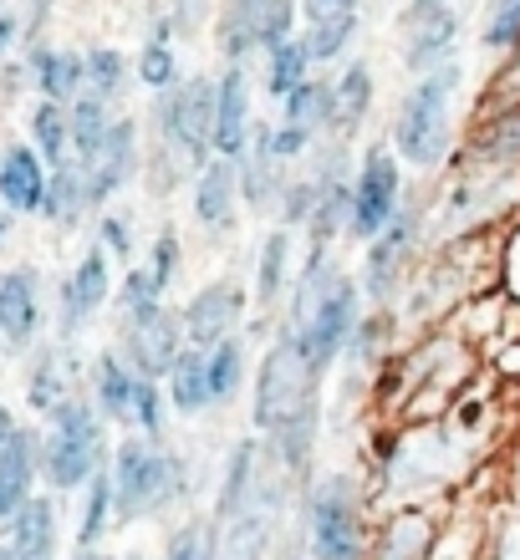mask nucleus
Here are the masks:
<instances>
[{"label": "nucleus", "instance_id": "10", "mask_svg": "<svg viewBox=\"0 0 520 560\" xmlns=\"http://www.w3.org/2000/svg\"><path fill=\"white\" fill-rule=\"evenodd\" d=\"M393 214H398V163H393V153L372 148L368 159H362V174H357V184H353V214H347V230L362 235V240H372Z\"/></svg>", "mask_w": 520, "mask_h": 560}, {"label": "nucleus", "instance_id": "16", "mask_svg": "<svg viewBox=\"0 0 520 560\" xmlns=\"http://www.w3.org/2000/svg\"><path fill=\"white\" fill-rule=\"evenodd\" d=\"M107 291H113V285H107V255H103V245H97V250L82 255V266L72 270L67 285H61V341L77 337V326L103 306Z\"/></svg>", "mask_w": 520, "mask_h": 560}, {"label": "nucleus", "instance_id": "28", "mask_svg": "<svg viewBox=\"0 0 520 560\" xmlns=\"http://www.w3.org/2000/svg\"><path fill=\"white\" fill-rule=\"evenodd\" d=\"M92 387H97V413H103V418H118V423H123V418L134 413L138 372L128 368V357H118V352H103V357H97Z\"/></svg>", "mask_w": 520, "mask_h": 560}, {"label": "nucleus", "instance_id": "25", "mask_svg": "<svg viewBox=\"0 0 520 560\" xmlns=\"http://www.w3.org/2000/svg\"><path fill=\"white\" fill-rule=\"evenodd\" d=\"M31 77L51 103H72L82 97V57L61 51V46H31Z\"/></svg>", "mask_w": 520, "mask_h": 560}, {"label": "nucleus", "instance_id": "36", "mask_svg": "<svg viewBox=\"0 0 520 560\" xmlns=\"http://www.w3.org/2000/svg\"><path fill=\"white\" fill-rule=\"evenodd\" d=\"M123 77H128V61H123L113 46H97V51L82 57V88H88V97H97V103H113V97H118Z\"/></svg>", "mask_w": 520, "mask_h": 560}, {"label": "nucleus", "instance_id": "48", "mask_svg": "<svg viewBox=\"0 0 520 560\" xmlns=\"http://www.w3.org/2000/svg\"><path fill=\"white\" fill-rule=\"evenodd\" d=\"M153 301H164V295L149 285V276H143V270H128V280H123V291H118V306L134 316V311L153 306Z\"/></svg>", "mask_w": 520, "mask_h": 560}, {"label": "nucleus", "instance_id": "42", "mask_svg": "<svg viewBox=\"0 0 520 560\" xmlns=\"http://www.w3.org/2000/svg\"><path fill=\"white\" fill-rule=\"evenodd\" d=\"M215 540H220V525L205 520V525H184V530L169 540L164 560H215Z\"/></svg>", "mask_w": 520, "mask_h": 560}, {"label": "nucleus", "instance_id": "9", "mask_svg": "<svg viewBox=\"0 0 520 560\" xmlns=\"http://www.w3.org/2000/svg\"><path fill=\"white\" fill-rule=\"evenodd\" d=\"M123 352H128V368H134L138 377L159 383V377H169L174 357L184 352V326H178V316L164 306V301H153V306H143V311L128 316Z\"/></svg>", "mask_w": 520, "mask_h": 560}, {"label": "nucleus", "instance_id": "56", "mask_svg": "<svg viewBox=\"0 0 520 560\" xmlns=\"http://www.w3.org/2000/svg\"><path fill=\"white\" fill-rule=\"evenodd\" d=\"M434 5H444V0H414V11H434Z\"/></svg>", "mask_w": 520, "mask_h": 560}, {"label": "nucleus", "instance_id": "57", "mask_svg": "<svg viewBox=\"0 0 520 560\" xmlns=\"http://www.w3.org/2000/svg\"><path fill=\"white\" fill-rule=\"evenodd\" d=\"M0 560H15V556H11V546H0Z\"/></svg>", "mask_w": 520, "mask_h": 560}, {"label": "nucleus", "instance_id": "3", "mask_svg": "<svg viewBox=\"0 0 520 560\" xmlns=\"http://www.w3.org/2000/svg\"><path fill=\"white\" fill-rule=\"evenodd\" d=\"M36 464L51 479V489H82L107 464L103 413L82 398H61L46 413V439H42V458Z\"/></svg>", "mask_w": 520, "mask_h": 560}, {"label": "nucleus", "instance_id": "58", "mask_svg": "<svg viewBox=\"0 0 520 560\" xmlns=\"http://www.w3.org/2000/svg\"><path fill=\"white\" fill-rule=\"evenodd\" d=\"M5 224H11V220H5V214H0V240H5Z\"/></svg>", "mask_w": 520, "mask_h": 560}, {"label": "nucleus", "instance_id": "6", "mask_svg": "<svg viewBox=\"0 0 520 560\" xmlns=\"http://www.w3.org/2000/svg\"><path fill=\"white\" fill-rule=\"evenodd\" d=\"M322 377L312 372L307 352H301L297 331H281V341L266 352L261 377H255V428H276L297 408H312Z\"/></svg>", "mask_w": 520, "mask_h": 560}, {"label": "nucleus", "instance_id": "29", "mask_svg": "<svg viewBox=\"0 0 520 560\" xmlns=\"http://www.w3.org/2000/svg\"><path fill=\"white\" fill-rule=\"evenodd\" d=\"M169 398H174L178 413H205L209 402V372H205V352L199 347H184L169 368Z\"/></svg>", "mask_w": 520, "mask_h": 560}, {"label": "nucleus", "instance_id": "33", "mask_svg": "<svg viewBox=\"0 0 520 560\" xmlns=\"http://www.w3.org/2000/svg\"><path fill=\"white\" fill-rule=\"evenodd\" d=\"M434 546L429 535V520L424 515H398L393 525H388V535L378 540V550H372V560H424Z\"/></svg>", "mask_w": 520, "mask_h": 560}, {"label": "nucleus", "instance_id": "43", "mask_svg": "<svg viewBox=\"0 0 520 560\" xmlns=\"http://www.w3.org/2000/svg\"><path fill=\"white\" fill-rule=\"evenodd\" d=\"M178 270V235L174 230H159V240H153V255H149V266H143V276H149V285L159 295L169 291V280H174Z\"/></svg>", "mask_w": 520, "mask_h": 560}, {"label": "nucleus", "instance_id": "59", "mask_svg": "<svg viewBox=\"0 0 520 560\" xmlns=\"http://www.w3.org/2000/svg\"><path fill=\"white\" fill-rule=\"evenodd\" d=\"M46 560H51V556H46Z\"/></svg>", "mask_w": 520, "mask_h": 560}, {"label": "nucleus", "instance_id": "41", "mask_svg": "<svg viewBox=\"0 0 520 560\" xmlns=\"http://www.w3.org/2000/svg\"><path fill=\"white\" fill-rule=\"evenodd\" d=\"M286 270H291V235L286 230H276V235L266 240V250H261V306H276L286 291Z\"/></svg>", "mask_w": 520, "mask_h": 560}, {"label": "nucleus", "instance_id": "26", "mask_svg": "<svg viewBox=\"0 0 520 560\" xmlns=\"http://www.w3.org/2000/svg\"><path fill=\"white\" fill-rule=\"evenodd\" d=\"M72 357L67 347H42L36 352V368H31V383H26V398L36 413H51L61 398H72Z\"/></svg>", "mask_w": 520, "mask_h": 560}, {"label": "nucleus", "instance_id": "55", "mask_svg": "<svg viewBox=\"0 0 520 560\" xmlns=\"http://www.w3.org/2000/svg\"><path fill=\"white\" fill-rule=\"evenodd\" d=\"M77 560H113V556H97V550H88V556H77ZM123 560H138V556H123Z\"/></svg>", "mask_w": 520, "mask_h": 560}, {"label": "nucleus", "instance_id": "11", "mask_svg": "<svg viewBox=\"0 0 520 560\" xmlns=\"http://www.w3.org/2000/svg\"><path fill=\"white\" fill-rule=\"evenodd\" d=\"M240 316H245V291H240V285H230V280H220V285L199 291L189 306L178 311V326H184V341H189V347L209 352L215 341L235 337Z\"/></svg>", "mask_w": 520, "mask_h": 560}, {"label": "nucleus", "instance_id": "31", "mask_svg": "<svg viewBox=\"0 0 520 560\" xmlns=\"http://www.w3.org/2000/svg\"><path fill=\"white\" fill-rule=\"evenodd\" d=\"M286 122L301 128L307 138L332 128V82H307V77H301L297 88L286 92Z\"/></svg>", "mask_w": 520, "mask_h": 560}, {"label": "nucleus", "instance_id": "37", "mask_svg": "<svg viewBox=\"0 0 520 560\" xmlns=\"http://www.w3.org/2000/svg\"><path fill=\"white\" fill-rule=\"evenodd\" d=\"M266 57H270L266 61V92L270 97H286V92L307 77V67H312V61H307V46L291 42V36L276 42V46H266Z\"/></svg>", "mask_w": 520, "mask_h": 560}, {"label": "nucleus", "instance_id": "22", "mask_svg": "<svg viewBox=\"0 0 520 560\" xmlns=\"http://www.w3.org/2000/svg\"><path fill=\"white\" fill-rule=\"evenodd\" d=\"M270 433V469H281L286 479H297L307 474V458H312V439H316V402L312 408H297L291 418H281Z\"/></svg>", "mask_w": 520, "mask_h": 560}, {"label": "nucleus", "instance_id": "50", "mask_svg": "<svg viewBox=\"0 0 520 560\" xmlns=\"http://www.w3.org/2000/svg\"><path fill=\"white\" fill-rule=\"evenodd\" d=\"M307 143H312V138L301 133V128H291V122H286V128H270V153H276L281 163H286V159H297V153H301Z\"/></svg>", "mask_w": 520, "mask_h": 560}, {"label": "nucleus", "instance_id": "4", "mask_svg": "<svg viewBox=\"0 0 520 560\" xmlns=\"http://www.w3.org/2000/svg\"><path fill=\"white\" fill-rule=\"evenodd\" d=\"M460 88V67H434L424 72L408 97L398 107V128H393V143L408 163L429 168V163L444 159V138H449V97Z\"/></svg>", "mask_w": 520, "mask_h": 560}, {"label": "nucleus", "instance_id": "49", "mask_svg": "<svg viewBox=\"0 0 520 560\" xmlns=\"http://www.w3.org/2000/svg\"><path fill=\"white\" fill-rule=\"evenodd\" d=\"M103 250H113L118 260H128V255H134V224L118 220V214H107L103 220Z\"/></svg>", "mask_w": 520, "mask_h": 560}, {"label": "nucleus", "instance_id": "53", "mask_svg": "<svg viewBox=\"0 0 520 560\" xmlns=\"http://www.w3.org/2000/svg\"><path fill=\"white\" fill-rule=\"evenodd\" d=\"M11 433H15V418L0 408V448H5V439H11Z\"/></svg>", "mask_w": 520, "mask_h": 560}, {"label": "nucleus", "instance_id": "12", "mask_svg": "<svg viewBox=\"0 0 520 560\" xmlns=\"http://www.w3.org/2000/svg\"><path fill=\"white\" fill-rule=\"evenodd\" d=\"M209 143L220 159H240L251 148V82L240 61H230V72L215 82V138Z\"/></svg>", "mask_w": 520, "mask_h": 560}, {"label": "nucleus", "instance_id": "5", "mask_svg": "<svg viewBox=\"0 0 520 560\" xmlns=\"http://www.w3.org/2000/svg\"><path fill=\"white\" fill-rule=\"evenodd\" d=\"M153 133L169 143L178 159L199 168L209 159V138H215V82L209 77H189L184 88L153 92Z\"/></svg>", "mask_w": 520, "mask_h": 560}, {"label": "nucleus", "instance_id": "18", "mask_svg": "<svg viewBox=\"0 0 520 560\" xmlns=\"http://www.w3.org/2000/svg\"><path fill=\"white\" fill-rule=\"evenodd\" d=\"M312 184H316V199H312L307 224H312L316 245H332V235L347 230V214H353V189H347V174H343V153H332L327 168L312 174Z\"/></svg>", "mask_w": 520, "mask_h": 560}, {"label": "nucleus", "instance_id": "21", "mask_svg": "<svg viewBox=\"0 0 520 560\" xmlns=\"http://www.w3.org/2000/svg\"><path fill=\"white\" fill-rule=\"evenodd\" d=\"M5 525H11V540H5V546H11L15 560H46L51 546H57V504L42 500V494H31Z\"/></svg>", "mask_w": 520, "mask_h": 560}, {"label": "nucleus", "instance_id": "52", "mask_svg": "<svg viewBox=\"0 0 520 560\" xmlns=\"http://www.w3.org/2000/svg\"><path fill=\"white\" fill-rule=\"evenodd\" d=\"M11 46H15V21L11 15H0V61L11 57Z\"/></svg>", "mask_w": 520, "mask_h": 560}, {"label": "nucleus", "instance_id": "24", "mask_svg": "<svg viewBox=\"0 0 520 560\" xmlns=\"http://www.w3.org/2000/svg\"><path fill=\"white\" fill-rule=\"evenodd\" d=\"M92 205V184H88V163H57L46 168V199H42V214L57 224H77L82 209Z\"/></svg>", "mask_w": 520, "mask_h": 560}, {"label": "nucleus", "instance_id": "30", "mask_svg": "<svg viewBox=\"0 0 520 560\" xmlns=\"http://www.w3.org/2000/svg\"><path fill=\"white\" fill-rule=\"evenodd\" d=\"M368 107H372V72L362 61H353L343 72V82H332V128L353 133L357 122L368 118Z\"/></svg>", "mask_w": 520, "mask_h": 560}, {"label": "nucleus", "instance_id": "2", "mask_svg": "<svg viewBox=\"0 0 520 560\" xmlns=\"http://www.w3.org/2000/svg\"><path fill=\"white\" fill-rule=\"evenodd\" d=\"M113 515L118 520H143V515H164L169 504H178L189 494V464L178 454H159L149 443H118L113 454Z\"/></svg>", "mask_w": 520, "mask_h": 560}, {"label": "nucleus", "instance_id": "1", "mask_svg": "<svg viewBox=\"0 0 520 560\" xmlns=\"http://www.w3.org/2000/svg\"><path fill=\"white\" fill-rule=\"evenodd\" d=\"M353 326H357L353 280L332 266L327 245H316L312 260H307V276H301V285H297V316H291V331H297L301 352H307L316 377H322V372L332 368V357L347 347Z\"/></svg>", "mask_w": 520, "mask_h": 560}, {"label": "nucleus", "instance_id": "13", "mask_svg": "<svg viewBox=\"0 0 520 560\" xmlns=\"http://www.w3.org/2000/svg\"><path fill=\"white\" fill-rule=\"evenodd\" d=\"M36 322H42V301H36V270L15 266L0 276V347L5 352H26L36 341Z\"/></svg>", "mask_w": 520, "mask_h": 560}, {"label": "nucleus", "instance_id": "23", "mask_svg": "<svg viewBox=\"0 0 520 560\" xmlns=\"http://www.w3.org/2000/svg\"><path fill=\"white\" fill-rule=\"evenodd\" d=\"M454 31H460V21H454V11H444V5H434V11H414V36H408L403 61H408L414 72H434V67L449 57Z\"/></svg>", "mask_w": 520, "mask_h": 560}, {"label": "nucleus", "instance_id": "46", "mask_svg": "<svg viewBox=\"0 0 520 560\" xmlns=\"http://www.w3.org/2000/svg\"><path fill=\"white\" fill-rule=\"evenodd\" d=\"M134 418L143 433H159L164 428V402H159V383H149V377H138V387H134Z\"/></svg>", "mask_w": 520, "mask_h": 560}, {"label": "nucleus", "instance_id": "15", "mask_svg": "<svg viewBox=\"0 0 520 560\" xmlns=\"http://www.w3.org/2000/svg\"><path fill=\"white\" fill-rule=\"evenodd\" d=\"M82 163V159H77ZM138 174V133L134 122H107L103 148L88 159V184H92V205H103L113 189H123Z\"/></svg>", "mask_w": 520, "mask_h": 560}, {"label": "nucleus", "instance_id": "20", "mask_svg": "<svg viewBox=\"0 0 520 560\" xmlns=\"http://www.w3.org/2000/svg\"><path fill=\"white\" fill-rule=\"evenodd\" d=\"M194 220L205 230H230L235 220V159H215L199 163V178H194Z\"/></svg>", "mask_w": 520, "mask_h": 560}, {"label": "nucleus", "instance_id": "35", "mask_svg": "<svg viewBox=\"0 0 520 560\" xmlns=\"http://www.w3.org/2000/svg\"><path fill=\"white\" fill-rule=\"evenodd\" d=\"M31 138H36V153H42V163H51V168H57V163H67V107L61 103H51V97H46L42 107H36V113H31Z\"/></svg>", "mask_w": 520, "mask_h": 560}, {"label": "nucleus", "instance_id": "7", "mask_svg": "<svg viewBox=\"0 0 520 560\" xmlns=\"http://www.w3.org/2000/svg\"><path fill=\"white\" fill-rule=\"evenodd\" d=\"M307 550L312 560H357L362 556V510L357 489L343 474H327L307 494Z\"/></svg>", "mask_w": 520, "mask_h": 560}, {"label": "nucleus", "instance_id": "47", "mask_svg": "<svg viewBox=\"0 0 520 560\" xmlns=\"http://www.w3.org/2000/svg\"><path fill=\"white\" fill-rule=\"evenodd\" d=\"M312 199H316V184L312 178H301V184H281V220L286 224H307V214H312Z\"/></svg>", "mask_w": 520, "mask_h": 560}, {"label": "nucleus", "instance_id": "8", "mask_svg": "<svg viewBox=\"0 0 520 560\" xmlns=\"http://www.w3.org/2000/svg\"><path fill=\"white\" fill-rule=\"evenodd\" d=\"M297 21V0H230V11L220 15V51L230 61H245V51H266V46L286 42Z\"/></svg>", "mask_w": 520, "mask_h": 560}, {"label": "nucleus", "instance_id": "54", "mask_svg": "<svg viewBox=\"0 0 520 560\" xmlns=\"http://www.w3.org/2000/svg\"><path fill=\"white\" fill-rule=\"evenodd\" d=\"M281 560H307V550H301V540H286V546H281Z\"/></svg>", "mask_w": 520, "mask_h": 560}, {"label": "nucleus", "instance_id": "32", "mask_svg": "<svg viewBox=\"0 0 520 560\" xmlns=\"http://www.w3.org/2000/svg\"><path fill=\"white\" fill-rule=\"evenodd\" d=\"M107 138V103H97V97H72V107H67V143L77 148V159L88 163L97 148H103Z\"/></svg>", "mask_w": 520, "mask_h": 560}, {"label": "nucleus", "instance_id": "19", "mask_svg": "<svg viewBox=\"0 0 520 560\" xmlns=\"http://www.w3.org/2000/svg\"><path fill=\"white\" fill-rule=\"evenodd\" d=\"M42 458V439L31 428H15L5 448H0V520H11L31 500V474Z\"/></svg>", "mask_w": 520, "mask_h": 560}, {"label": "nucleus", "instance_id": "45", "mask_svg": "<svg viewBox=\"0 0 520 560\" xmlns=\"http://www.w3.org/2000/svg\"><path fill=\"white\" fill-rule=\"evenodd\" d=\"M516 42H520V0H495L490 21H485V46L506 51Z\"/></svg>", "mask_w": 520, "mask_h": 560}, {"label": "nucleus", "instance_id": "27", "mask_svg": "<svg viewBox=\"0 0 520 560\" xmlns=\"http://www.w3.org/2000/svg\"><path fill=\"white\" fill-rule=\"evenodd\" d=\"M255 479H261V448H255V443H235V448H230V464H224V479H220V504H215L220 525L235 520L240 510L251 504Z\"/></svg>", "mask_w": 520, "mask_h": 560}, {"label": "nucleus", "instance_id": "40", "mask_svg": "<svg viewBox=\"0 0 520 560\" xmlns=\"http://www.w3.org/2000/svg\"><path fill=\"white\" fill-rule=\"evenodd\" d=\"M353 31H357V15L312 21V31L301 36V46H307V61H337L347 51V42H353Z\"/></svg>", "mask_w": 520, "mask_h": 560}, {"label": "nucleus", "instance_id": "51", "mask_svg": "<svg viewBox=\"0 0 520 560\" xmlns=\"http://www.w3.org/2000/svg\"><path fill=\"white\" fill-rule=\"evenodd\" d=\"M301 5H307L312 21H332V15H353L357 11V0H301Z\"/></svg>", "mask_w": 520, "mask_h": 560}, {"label": "nucleus", "instance_id": "39", "mask_svg": "<svg viewBox=\"0 0 520 560\" xmlns=\"http://www.w3.org/2000/svg\"><path fill=\"white\" fill-rule=\"evenodd\" d=\"M174 77H178V61H174V46H169V26L159 21V31L149 36L143 57H138V82L153 92H164V88H174Z\"/></svg>", "mask_w": 520, "mask_h": 560}, {"label": "nucleus", "instance_id": "44", "mask_svg": "<svg viewBox=\"0 0 520 560\" xmlns=\"http://www.w3.org/2000/svg\"><path fill=\"white\" fill-rule=\"evenodd\" d=\"M479 153L495 163H516L520 159V113H506V118L495 122L490 133L479 138Z\"/></svg>", "mask_w": 520, "mask_h": 560}, {"label": "nucleus", "instance_id": "14", "mask_svg": "<svg viewBox=\"0 0 520 560\" xmlns=\"http://www.w3.org/2000/svg\"><path fill=\"white\" fill-rule=\"evenodd\" d=\"M414 230H418V214L408 209V214H393V220L372 235L368 266H362V291H368L372 301H383V295L393 291V280H398V270H403V255L414 245Z\"/></svg>", "mask_w": 520, "mask_h": 560}, {"label": "nucleus", "instance_id": "34", "mask_svg": "<svg viewBox=\"0 0 520 560\" xmlns=\"http://www.w3.org/2000/svg\"><path fill=\"white\" fill-rule=\"evenodd\" d=\"M205 372H209V398L230 402L240 393V372H245V347L240 337H224L205 352Z\"/></svg>", "mask_w": 520, "mask_h": 560}, {"label": "nucleus", "instance_id": "38", "mask_svg": "<svg viewBox=\"0 0 520 560\" xmlns=\"http://www.w3.org/2000/svg\"><path fill=\"white\" fill-rule=\"evenodd\" d=\"M107 520H113V479H107V464L88 479V515H82V530H77V546L92 550L103 540Z\"/></svg>", "mask_w": 520, "mask_h": 560}, {"label": "nucleus", "instance_id": "17", "mask_svg": "<svg viewBox=\"0 0 520 560\" xmlns=\"http://www.w3.org/2000/svg\"><path fill=\"white\" fill-rule=\"evenodd\" d=\"M46 199V163L31 143L5 148L0 159V205L15 209V214H42Z\"/></svg>", "mask_w": 520, "mask_h": 560}]
</instances>
